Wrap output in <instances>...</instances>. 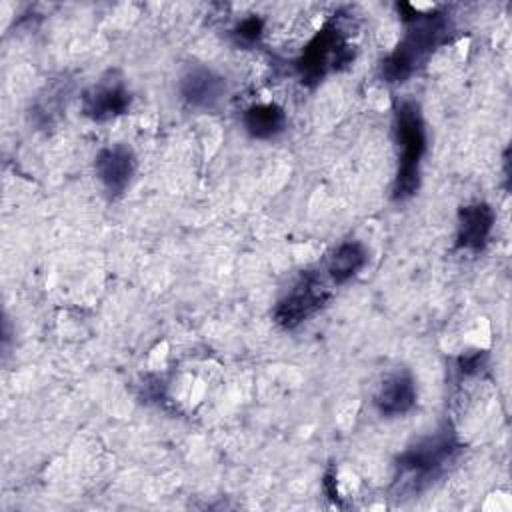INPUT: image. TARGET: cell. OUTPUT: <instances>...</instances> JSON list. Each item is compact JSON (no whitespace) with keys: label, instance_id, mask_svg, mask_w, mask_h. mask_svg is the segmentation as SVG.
I'll use <instances>...</instances> for the list:
<instances>
[{"label":"cell","instance_id":"cell-1","mask_svg":"<svg viewBox=\"0 0 512 512\" xmlns=\"http://www.w3.org/2000/svg\"><path fill=\"white\" fill-rule=\"evenodd\" d=\"M446 32V22L442 14H424L414 12L410 14V28L398 48L382 62V76L388 82H402L406 80L440 44Z\"/></svg>","mask_w":512,"mask_h":512},{"label":"cell","instance_id":"cell-2","mask_svg":"<svg viewBox=\"0 0 512 512\" xmlns=\"http://www.w3.org/2000/svg\"><path fill=\"white\" fill-rule=\"evenodd\" d=\"M396 134L400 142V164L394 182V198L404 200L418 188L420 162L426 150V132L420 110L406 100L396 110Z\"/></svg>","mask_w":512,"mask_h":512},{"label":"cell","instance_id":"cell-3","mask_svg":"<svg viewBox=\"0 0 512 512\" xmlns=\"http://www.w3.org/2000/svg\"><path fill=\"white\" fill-rule=\"evenodd\" d=\"M458 442L448 430H440L402 452L398 458L400 476L410 480L412 488L434 478L456 454Z\"/></svg>","mask_w":512,"mask_h":512},{"label":"cell","instance_id":"cell-4","mask_svg":"<svg viewBox=\"0 0 512 512\" xmlns=\"http://www.w3.org/2000/svg\"><path fill=\"white\" fill-rule=\"evenodd\" d=\"M328 300V290L314 274H306L300 278V282L284 296L276 310L274 320L282 328H296L304 320H308L312 314H316L324 302Z\"/></svg>","mask_w":512,"mask_h":512},{"label":"cell","instance_id":"cell-5","mask_svg":"<svg viewBox=\"0 0 512 512\" xmlns=\"http://www.w3.org/2000/svg\"><path fill=\"white\" fill-rule=\"evenodd\" d=\"M352 54L348 44L342 40L340 32L334 26L324 28L314 36V40L306 46L298 68L302 72V78L318 80L328 70H336L340 64L350 62Z\"/></svg>","mask_w":512,"mask_h":512},{"label":"cell","instance_id":"cell-6","mask_svg":"<svg viewBox=\"0 0 512 512\" xmlns=\"http://www.w3.org/2000/svg\"><path fill=\"white\" fill-rule=\"evenodd\" d=\"M94 170H96V176L102 182L104 190L112 198H116L128 188L132 174L136 170L134 152L124 144H114V146L102 148L96 156Z\"/></svg>","mask_w":512,"mask_h":512},{"label":"cell","instance_id":"cell-7","mask_svg":"<svg viewBox=\"0 0 512 512\" xmlns=\"http://www.w3.org/2000/svg\"><path fill=\"white\" fill-rule=\"evenodd\" d=\"M130 106V94L122 80H102L82 98V110L88 118L104 122L124 114Z\"/></svg>","mask_w":512,"mask_h":512},{"label":"cell","instance_id":"cell-8","mask_svg":"<svg viewBox=\"0 0 512 512\" xmlns=\"http://www.w3.org/2000/svg\"><path fill=\"white\" fill-rule=\"evenodd\" d=\"M494 228V210L486 202H474L462 206L458 212V246L470 252H478L488 244Z\"/></svg>","mask_w":512,"mask_h":512},{"label":"cell","instance_id":"cell-9","mask_svg":"<svg viewBox=\"0 0 512 512\" xmlns=\"http://www.w3.org/2000/svg\"><path fill=\"white\" fill-rule=\"evenodd\" d=\"M180 94L194 108H214L224 94V80L210 68L194 66L182 76Z\"/></svg>","mask_w":512,"mask_h":512},{"label":"cell","instance_id":"cell-10","mask_svg":"<svg viewBox=\"0 0 512 512\" xmlns=\"http://www.w3.org/2000/svg\"><path fill=\"white\" fill-rule=\"evenodd\" d=\"M416 402V386L408 372L400 370L384 378L380 384L374 404L382 416H400L406 414Z\"/></svg>","mask_w":512,"mask_h":512},{"label":"cell","instance_id":"cell-11","mask_svg":"<svg viewBox=\"0 0 512 512\" xmlns=\"http://www.w3.org/2000/svg\"><path fill=\"white\" fill-rule=\"evenodd\" d=\"M242 122H244L246 132L252 138L270 140V138L278 136L280 132H284V128H286V114L274 102L252 104L250 108L244 110Z\"/></svg>","mask_w":512,"mask_h":512},{"label":"cell","instance_id":"cell-12","mask_svg":"<svg viewBox=\"0 0 512 512\" xmlns=\"http://www.w3.org/2000/svg\"><path fill=\"white\" fill-rule=\"evenodd\" d=\"M366 260H368V252L360 242L356 240L342 242L328 260V276L336 284H344L364 268Z\"/></svg>","mask_w":512,"mask_h":512},{"label":"cell","instance_id":"cell-13","mask_svg":"<svg viewBox=\"0 0 512 512\" xmlns=\"http://www.w3.org/2000/svg\"><path fill=\"white\" fill-rule=\"evenodd\" d=\"M238 42L242 44H252L260 38L262 34V20L260 18H246L238 24V28L234 30Z\"/></svg>","mask_w":512,"mask_h":512}]
</instances>
